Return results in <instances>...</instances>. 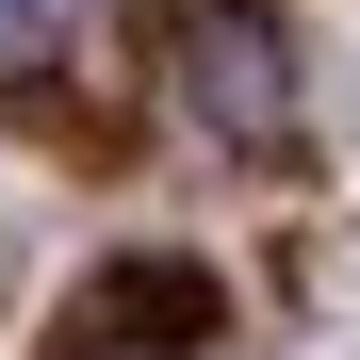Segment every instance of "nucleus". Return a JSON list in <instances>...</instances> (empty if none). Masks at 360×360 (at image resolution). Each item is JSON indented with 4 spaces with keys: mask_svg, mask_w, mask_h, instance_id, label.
Listing matches in <instances>:
<instances>
[{
    "mask_svg": "<svg viewBox=\"0 0 360 360\" xmlns=\"http://www.w3.org/2000/svg\"><path fill=\"white\" fill-rule=\"evenodd\" d=\"M164 98L197 115L229 164H295V131H311V98H295V33L262 17V0H180V17H164Z\"/></svg>",
    "mask_w": 360,
    "mask_h": 360,
    "instance_id": "nucleus-1",
    "label": "nucleus"
},
{
    "mask_svg": "<svg viewBox=\"0 0 360 360\" xmlns=\"http://www.w3.org/2000/svg\"><path fill=\"white\" fill-rule=\"evenodd\" d=\"M229 344V295L197 278V262H98L82 295H66V328H49V360H213Z\"/></svg>",
    "mask_w": 360,
    "mask_h": 360,
    "instance_id": "nucleus-2",
    "label": "nucleus"
},
{
    "mask_svg": "<svg viewBox=\"0 0 360 360\" xmlns=\"http://www.w3.org/2000/svg\"><path fill=\"white\" fill-rule=\"evenodd\" d=\"M66 17H82V0H0V33H17V49H49Z\"/></svg>",
    "mask_w": 360,
    "mask_h": 360,
    "instance_id": "nucleus-3",
    "label": "nucleus"
}]
</instances>
